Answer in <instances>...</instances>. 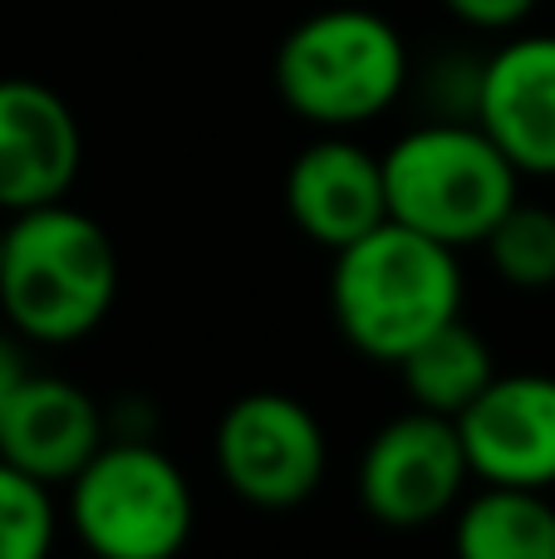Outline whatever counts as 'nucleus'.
<instances>
[{"instance_id":"14","label":"nucleus","mask_w":555,"mask_h":559,"mask_svg":"<svg viewBox=\"0 0 555 559\" xmlns=\"http://www.w3.org/2000/svg\"><path fill=\"white\" fill-rule=\"evenodd\" d=\"M393 368L403 373V388H409L413 407L438 413V417H458L462 407L497 378L492 344L462 314L448 319L442 329H433L428 338H418Z\"/></svg>"},{"instance_id":"17","label":"nucleus","mask_w":555,"mask_h":559,"mask_svg":"<svg viewBox=\"0 0 555 559\" xmlns=\"http://www.w3.org/2000/svg\"><path fill=\"white\" fill-rule=\"evenodd\" d=\"M448 15H458L468 29H487V35H507V29L527 25L531 10L541 0H442Z\"/></svg>"},{"instance_id":"11","label":"nucleus","mask_w":555,"mask_h":559,"mask_svg":"<svg viewBox=\"0 0 555 559\" xmlns=\"http://www.w3.org/2000/svg\"><path fill=\"white\" fill-rule=\"evenodd\" d=\"M104 442V407L69 378L29 368L0 407V462L35 476L39 486H64Z\"/></svg>"},{"instance_id":"18","label":"nucleus","mask_w":555,"mask_h":559,"mask_svg":"<svg viewBox=\"0 0 555 559\" xmlns=\"http://www.w3.org/2000/svg\"><path fill=\"white\" fill-rule=\"evenodd\" d=\"M25 373H29L25 338H20L10 324H0V407H5V397L15 393L20 383H25Z\"/></svg>"},{"instance_id":"9","label":"nucleus","mask_w":555,"mask_h":559,"mask_svg":"<svg viewBox=\"0 0 555 559\" xmlns=\"http://www.w3.org/2000/svg\"><path fill=\"white\" fill-rule=\"evenodd\" d=\"M84 167V133L39 79H0V216L64 202Z\"/></svg>"},{"instance_id":"20","label":"nucleus","mask_w":555,"mask_h":559,"mask_svg":"<svg viewBox=\"0 0 555 559\" xmlns=\"http://www.w3.org/2000/svg\"><path fill=\"white\" fill-rule=\"evenodd\" d=\"M84 559H88V555H84Z\"/></svg>"},{"instance_id":"7","label":"nucleus","mask_w":555,"mask_h":559,"mask_svg":"<svg viewBox=\"0 0 555 559\" xmlns=\"http://www.w3.org/2000/svg\"><path fill=\"white\" fill-rule=\"evenodd\" d=\"M472 466L452 417L399 413L359 452V501L389 531H423L458 511L468 496Z\"/></svg>"},{"instance_id":"5","label":"nucleus","mask_w":555,"mask_h":559,"mask_svg":"<svg viewBox=\"0 0 555 559\" xmlns=\"http://www.w3.org/2000/svg\"><path fill=\"white\" fill-rule=\"evenodd\" d=\"M64 515L88 559H177L197 531V496L153 437H108L64 481Z\"/></svg>"},{"instance_id":"2","label":"nucleus","mask_w":555,"mask_h":559,"mask_svg":"<svg viewBox=\"0 0 555 559\" xmlns=\"http://www.w3.org/2000/svg\"><path fill=\"white\" fill-rule=\"evenodd\" d=\"M330 309L350 348L399 364L418 338L462 314V261L452 246L383 222L334 251Z\"/></svg>"},{"instance_id":"12","label":"nucleus","mask_w":555,"mask_h":559,"mask_svg":"<svg viewBox=\"0 0 555 559\" xmlns=\"http://www.w3.org/2000/svg\"><path fill=\"white\" fill-rule=\"evenodd\" d=\"M285 212L315 246L340 251L389 222L383 163L354 138H315L285 173Z\"/></svg>"},{"instance_id":"3","label":"nucleus","mask_w":555,"mask_h":559,"mask_svg":"<svg viewBox=\"0 0 555 559\" xmlns=\"http://www.w3.org/2000/svg\"><path fill=\"white\" fill-rule=\"evenodd\" d=\"M403 88H409V45L379 10H315L275 49L281 104L324 133L374 123L399 104Z\"/></svg>"},{"instance_id":"4","label":"nucleus","mask_w":555,"mask_h":559,"mask_svg":"<svg viewBox=\"0 0 555 559\" xmlns=\"http://www.w3.org/2000/svg\"><path fill=\"white\" fill-rule=\"evenodd\" d=\"M379 163L389 222L413 226L452 251L482 246V236L521 197V173L468 118H433L409 128Z\"/></svg>"},{"instance_id":"10","label":"nucleus","mask_w":555,"mask_h":559,"mask_svg":"<svg viewBox=\"0 0 555 559\" xmlns=\"http://www.w3.org/2000/svg\"><path fill=\"white\" fill-rule=\"evenodd\" d=\"M472 123L521 177H555V35H511L482 59Z\"/></svg>"},{"instance_id":"8","label":"nucleus","mask_w":555,"mask_h":559,"mask_svg":"<svg viewBox=\"0 0 555 559\" xmlns=\"http://www.w3.org/2000/svg\"><path fill=\"white\" fill-rule=\"evenodd\" d=\"M452 423L482 486H555V373H497Z\"/></svg>"},{"instance_id":"16","label":"nucleus","mask_w":555,"mask_h":559,"mask_svg":"<svg viewBox=\"0 0 555 559\" xmlns=\"http://www.w3.org/2000/svg\"><path fill=\"white\" fill-rule=\"evenodd\" d=\"M55 531L59 506L49 486L0 462V559H49Z\"/></svg>"},{"instance_id":"13","label":"nucleus","mask_w":555,"mask_h":559,"mask_svg":"<svg viewBox=\"0 0 555 559\" xmlns=\"http://www.w3.org/2000/svg\"><path fill=\"white\" fill-rule=\"evenodd\" d=\"M452 559H555V501L521 486H482L458 501Z\"/></svg>"},{"instance_id":"6","label":"nucleus","mask_w":555,"mask_h":559,"mask_svg":"<svg viewBox=\"0 0 555 559\" xmlns=\"http://www.w3.org/2000/svg\"><path fill=\"white\" fill-rule=\"evenodd\" d=\"M324 427L291 393H246L216 423V472L226 491L261 511H295L324 481Z\"/></svg>"},{"instance_id":"19","label":"nucleus","mask_w":555,"mask_h":559,"mask_svg":"<svg viewBox=\"0 0 555 559\" xmlns=\"http://www.w3.org/2000/svg\"><path fill=\"white\" fill-rule=\"evenodd\" d=\"M0 246H5V216H0Z\"/></svg>"},{"instance_id":"15","label":"nucleus","mask_w":555,"mask_h":559,"mask_svg":"<svg viewBox=\"0 0 555 559\" xmlns=\"http://www.w3.org/2000/svg\"><path fill=\"white\" fill-rule=\"evenodd\" d=\"M492 271L511 289H551L555 285V212L541 202H511L507 216L482 236Z\"/></svg>"},{"instance_id":"1","label":"nucleus","mask_w":555,"mask_h":559,"mask_svg":"<svg viewBox=\"0 0 555 559\" xmlns=\"http://www.w3.org/2000/svg\"><path fill=\"white\" fill-rule=\"evenodd\" d=\"M114 236L88 212L49 202L5 216L0 314L25 344L69 348L108 319L118 299Z\"/></svg>"}]
</instances>
